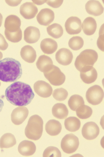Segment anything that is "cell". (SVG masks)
Here are the masks:
<instances>
[{"label":"cell","instance_id":"cell-1","mask_svg":"<svg viewBox=\"0 0 104 157\" xmlns=\"http://www.w3.org/2000/svg\"><path fill=\"white\" fill-rule=\"evenodd\" d=\"M5 96L8 101L13 105L24 106L31 103L35 95L28 84L16 81L7 88Z\"/></svg>","mask_w":104,"mask_h":157},{"label":"cell","instance_id":"cell-2","mask_svg":"<svg viewBox=\"0 0 104 157\" xmlns=\"http://www.w3.org/2000/svg\"><path fill=\"white\" fill-rule=\"evenodd\" d=\"M22 75L20 63L12 58L0 60V80L6 82H15Z\"/></svg>","mask_w":104,"mask_h":157},{"label":"cell","instance_id":"cell-3","mask_svg":"<svg viewBox=\"0 0 104 157\" xmlns=\"http://www.w3.org/2000/svg\"><path fill=\"white\" fill-rule=\"evenodd\" d=\"M43 121L40 116H31L25 130V136L29 139L37 140L40 139L43 132Z\"/></svg>","mask_w":104,"mask_h":157},{"label":"cell","instance_id":"cell-4","mask_svg":"<svg viewBox=\"0 0 104 157\" xmlns=\"http://www.w3.org/2000/svg\"><path fill=\"white\" fill-rule=\"evenodd\" d=\"M98 53L92 49H86L83 51L76 59L75 66L77 70L86 66H93L98 60Z\"/></svg>","mask_w":104,"mask_h":157},{"label":"cell","instance_id":"cell-5","mask_svg":"<svg viewBox=\"0 0 104 157\" xmlns=\"http://www.w3.org/2000/svg\"><path fill=\"white\" fill-rule=\"evenodd\" d=\"M43 73L45 78L51 84L60 86L64 83L65 76L60 68L54 65H49L45 68Z\"/></svg>","mask_w":104,"mask_h":157},{"label":"cell","instance_id":"cell-6","mask_svg":"<svg viewBox=\"0 0 104 157\" xmlns=\"http://www.w3.org/2000/svg\"><path fill=\"white\" fill-rule=\"evenodd\" d=\"M78 138L73 134H67L62 138L61 147L63 152L67 154H71L77 151L79 145Z\"/></svg>","mask_w":104,"mask_h":157},{"label":"cell","instance_id":"cell-7","mask_svg":"<svg viewBox=\"0 0 104 157\" xmlns=\"http://www.w3.org/2000/svg\"><path fill=\"white\" fill-rule=\"evenodd\" d=\"M104 91L100 86L94 85L90 87L87 91L86 98L87 102L93 105H98L104 98Z\"/></svg>","mask_w":104,"mask_h":157},{"label":"cell","instance_id":"cell-8","mask_svg":"<svg viewBox=\"0 0 104 157\" xmlns=\"http://www.w3.org/2000/svg\"><path fill=\"white\" fill-rule=\"evenodd\" d=\"M82 135L87 140L95 139L100 134V128L96 123L93 122H87L83 125Z\"/></svg>","mask_w":104,"mask_h":157},{"label":"cell","instance_id":"cell-9","mask_svg":"<svg viewBox=\"0 0 104 157\" xmlns=\"http://www.w3.org/2000/svg\"><path fill=\"white\" fill-rule=\"evenodd\" d=\"M81 21L78 17L72 16L67 20L65 23V30L70 35L78 34L82 31Z\"/></svg>","mask_w":104,"mask_h":157},{"label":"cell","instance_id":"cell-10","mask_svg":"<svg viewBox=\"0 0 104 157\" xmlns=\"http://www.w3.org/2000/svg\"><path fill=\"white\" fill-rule=\"evenodd\" d=\"M29 111L27 108L19 106L13 110L11 115L12 123L16 125L22 124L28 116Z\"/></svg>","mask_w":104,"mask_h":157},{"label":"cell","instance_id":"cell-11","mask_svg":"<svg viewBox=\"0 0 104 157\" xmlns=\"http://www.w3.org/2000/svg\"><path fill=\"white\" fill-rule=\"evenodd\" d=\"M34 90L39 96L44 98L50 97L53 93L51 86L43 81H39L35 82L34 85Z\"/></svg>","mask_w":104,"mask_h":157},{"label":"cell","instance_id":"cell-12","mask_svg":"<svg viewBox=\"0 0 104 157\" xmlns=\"http://www.w3.org/2000/svg\"><path fill=\"white\" fill-rule=\"evenodd\" d=\"M80 76L83 82L86 84H91L95 82L98 78V73L93 66H86L80 71Z\"/></svg>","mask_w":104,"mask_h":157},{"label":"cell","instance_id":"cell-13","mask_svg":"<svg viewBox=\"0 0 104 157\" xmlns=\"http://www.w3.org/2000/svg\"><path fill=\"white\" fill-rule=\"evenodd\" d=\"M37 20L40 25L47 26L53 22L55 14L50 9L46 8L42 9L37 16Z\"/></svg>","mask_w":104,"mask_h":157},{"label":"cell","instance_id":"cell-14","mask_svg":"<svg viewBox=\"0 0 104 157\" xmlns=\"http://www.w3.org/2000/svg\"><path fill=\"white\" fill-rule=\"evenodd\" d=\"M20 12L21 15L25 19H33L36 16L38 9L34 3L26 2L21 6Z\"/></svg>","mask_w":104,"mask_h":157},{"label":"cell","instance_id":"cell-15","mask_svg":"<svg viewBox=\"0 0 104 157\" xmlns=\"http://www.w3.org/2000/svg\"><path fill=\"white\" fill-rule=\"evenodd\" d=\"M72 53L69 49L62 48L59 50L55 54V59L62 66H68L72 62Z\"/></svg>","mask_w":104,"mask_h":157},{"label":"cell","instance_id":"cell-16","mask_svg":"<svg viewBox=\"0 0 104 157\" xmlns=\"http://www.w3.org/2000/svg\"><path fill=\"white\" fill-rule=\"evenodd\" d=\"M20 19L17 16L11 15L8 16L5 21L6 31L9 32H16L20 29Z\"/></svg>","mask_w":104,"mask_h":157},{"label":"cell","instance_id":"cell-17","mask_svg":"<svg viewBox=\"0 0 104 157\" xmlns=\"http://www.w3.org/2000/svg\"><path fill=\"white\" fill-rule=\"evenodd\" d=\"M40 37V31L39 29L35 27L29 26L24 31V40L28 44L36 43L39 41Z\"/></svg>","mask_w":104,"mask_h":157},{"label":"cell","instance_id":"cell-18","mask_svg":"<svg viewBox=\"0 0 104 157\" xmlns=\"http://www.w3.org/2000/svg\"><path fill=\"white\" fill-rule=\"evenodd\" d=\"M36 147L34 143L28 140H25L19 144L18 151L21 155L24 156H30L35 153Z\"/></svg>","mask_w":104,"mask_h":157},{"label":"cell","instance_id":"cell-19","mask_svg":"<svg viewBox=\"0 0 104 157\" xmlns=\"http://www.w3.org/2000/svg\"><path fill=\"white\" fill-rule=\"evenodd\" d=\"M87 12L90 15L97 16L102 14L104 8L99 1H89L85 4Z\"/></svg>","mask_w":104,"mask_h":157},{"label":"cell","instance_id":"cell-20","mask_svg":"<svg viewBox=\"0 0 104 157\" xmlns=\"http://www.w3.org/2000/svg\"><path fill=\"white\" fill-rule=\"evenodd\" d=\"M58 47L57 43L51 38H45L40 43V48L45 54H53L56 52Z\"/></svg>","mask_w":104,"mask_h":157},{"label":"cell","instance_id":"cell-21","mask_svg":"<svg viewBox=\"0 0 104 157\" xmlns=\"http://www.w3.org/2000/svg\"><path fill=\"white\" fill-rule=\"evenodd\" d=\"M20 56L23 60L28 63H34L37 57L35 50L29 45H26L21 48Z\"/></svg>","mask_w":104,"mask_h":157},{"label":"cell","instance_id":"cell-22","mask_svg":"<svg viewBox=\"0 0 104 157\" xmlns=\"http://www.w3.org/2000/svg\"><path fill=\"white\" fill-rule=\"evenodd\" d=\"M81 27L85 35L87 36L92 35L96 31L97 22L95 19L92 17H87L83 21Z\"/></svg>","mask_w":104,"mask_h":157},{"label":"cell","instance_id":"cell-23","mask_svg":"<svg viewBox=\"0 0 104 157\" xmlns=\"http://www.w3.org/2000/svg\"><path fill=\"white\" fill-rule=\"evenodd\" d=\"M46 131L51 136H56L61 133L62 129V125L58 121L50 120L46 124Z\"/></svg>","mask_w":104,"mask_h":157},{"label":"cell","instance_id":"cell-24","mask_svg":"<svg viewBox=\"0 0 104 157\" xmlns=\"http://www.w3.org/2000/svg\"><path fill=\"white\" fill-rule=\"evenodd\" d=\"M52 111L53 116L59 119H65L69 113L65 105L61 103L55 104L52 108Z\"/></svg>","mask_w":104,"mask_h":157},{"label":"cell","instance_id":"cell-25","mask_svg":"<svg viewBox=\"0 0 104 157\" xmlns=\"http://www.w3.org/2000/svg\"><path fill=\"white\" fill-rule=\"evenodd\" d=\"M17 144V140L13 135L11 133L5 134L0 139V147L9 148L13 147Z\"/></svg>","mask_w":104,"mask_h":157},{"label":"cell","instance_id":"cell-26","mask_svg":"<svg viewBox=\"0 0 104 157\" xmlns=\"http://www.w3.org/2000/svg\"><path fill=\"white\" fill-rule=\"evenodd\" d=\"M64 125L68 131L75 132L80 128L81 122L80 120L76 117H70L65 120Z\"/></svg>","mask_w":104,"mask_h":157},{"label":"cell","instance_id":"cell-27","mask_svg":"<svg viewBox=\"0 0 104 157\" xmlns=\"http://www.w3.org/2000/svg\"><path fill=\"white\" fill-rule=\"evenodd\" d=\"M47 31L49 35L55 39L61 38L63 34V28L61 25L56 23L48 26Z\"/></svg>","mask_w":104,"mask_h":157},{"label":"cell","instance_id":"cell-28","mask_svg":"<svg viewBox=\"0 0 104 157\" xmlns=\"http://www.w3.org/2000/svg\"><path fill=\"white\" fill-rule=\"evenodd\" d=\"M84 104L85 101L83 98L78 95L72 96L68 102L69 107L73 111H76L77 108Z\"/></svg>","mask_w":104,"mask_h":157},{"label":"cell","instance_id":"cell-29","mask_svg":"<svg viewBox=\"0 0 104 157\" xmlns=\"http://www.w3.org/2000/svg\"><path fill=\"white\" fill-rule=\"evenodd\" d=\"M76 111L77 117L81 119H87L91 117L92 114V109L85 105L79 106Z\"/></svg>","mask_w":104,"mask_h":157},{"label":"cell","instance_id":"cell-30","mask_svg":"<svg viewBox=\"0 0 104 157\" xmlns=\"http://www.w3.org/2000/svg\"><path fill=\"white\" fill-rule=\"evenodd\" d=\"M53 62L51 59L48 56H40L37 61L36 65L39 71L43 72L44 69L49 65H53Z\"/></svg>","mask_w":104,"mask_h":157},{"label":"cell","instance_id":"cell-31","mask_svg":"<svg viewBox=\"0 0 104 157\" xmlns=\"http://www.w3.org/2000/svg\"><path fill=\"white\" fill-rule=\"evenodd\" d=\"M70 48L74 51H78L83 48L84 40L81 37L74 36L70 38L69 42Z\"/></svg>","mask_w":104,"mask_h":157},{"label":"cell","instance_id":"cell-32","mask_svg":"<svg viewBox=\"0 0 104 157\" xmlns=\"http://www.w3.org/2000/svg\"><path fill=\"white\" fill-rule=\"evenodd\" d=\"M5 35L7 39L13 43L19 42L22 38V32L21 29L16 32H9L5 30Z\"/></svg>","mask_w":104,"mask_h":157},{"label":"cell","instance_id":"cell-33","mask_svg":"<svg viewBox=\"0 0 104 157\" xmlns=\"http://www.w3.org/2000/svg\"><path fill=\"white\" fill-rule=\"evenodd\" d=\"M69 96V93L63 88H57L54 90L53 94V97L57 101H62L66 99Z\"/></svg>","mask_w":104,"mask_h":157},{"label":"cell","instance_id":"cell-34","mask_svg":"<svg viewBox=\"0 0 104 157\" xmlns=\"http://www.w3.org/2000/svg\"><path fill=\"white\" fill-rule=\"evenodd\" d=\"M43 157H61V153L57 147L50 146L46 149L43 153Z\"/></svg>","mask_w":104,"mask_h":157},{"label":"cell","instance_id":"cell-35","mask_svg":"<svg viewBox=\"0 0 104 157\" xmlns=\"http://www.w3.org/2000/svg\"><path fill=\"white\" fill-rule=\"evenodd\" d=\"M98 47L104 52V24L102 25L99 32V37L97 41Z\"/></svg>","mask_w":104,"mask_h":157},{"label":"cell","instance_id":"cell-36","mask_svg":"<svg viewBox=\"0 0 104 157\" xmlns=\"http://www.w3.org/2000/svg\"><path fill=\"white\" fill-rule=\"evenodd\" d=\"M63 1H46V3L52 7L58 8L60 7L63 3Z\"/></svg>","mask_w":104,"mask_h":157},{"label":"cell","instance_id":"cell-37","mask_svg":"<svg viewBox=\"0 0 104 157\" xmlns=\"http://www.w3.org/2000/svg\"><path fill=\"white\" fill-rule=\"evenodd\" d=\"M9 46L5 38L2 34L0 33V50L5 51L6 50Z\"/></svg>","mask_w":104,"mask_h":157},{"label":"cell","instance_id":"cell-38","mask_svg":"<svg viewBox=\"0 0 104 157\" xmlns=\"http://www.w3.org/2000/svg\"><path fill=\"white\" fill-rule=\"evenodd\" d=\"M6 3L11 6H17L21 2V1H6Z\"/></svg>","mask_w":104,"mask_h":157},{"label":"cell","instance_id":"cell-39","mask_svg":"<svg viewBox=\"0 0 104 157\" xmlns=\"http://www.w3.org/2000/svg\"><path fill=\"white\" fill-rule=\"evenodd\" d=\"M3 106H4V103H3V101L0 98V112L2 111Z\"/></svg>","mask_w":104,"mask_h":157},{"label":"cell","instance_id":"cell-40","mask_svg":"<svg viewBox=\"0 0 104 157\" xmlns=\"http://www.w3.org/2000/svg\"><path fill=\"white\" fill-rule=\"evenodd\" d=\"M3 17L2 14L0 13V27L2 26V22H3Z\"/></svg>","mask_w":104,"mask_h":157},{"label":"cell","instance_id":"cell-41","mask_svg":"<svg viewBox=\"0 0 104 157\" xmlns=\"http://www.w3.org/2000/svg\"><path fill=\"white\" fill-rule=\"evenodd\" d=\"M3 53H2L1 52H0V60H1V59H2L3 58Z\"/></svg>","mask_w":104,"mask_h":157},{"label":"cell","instance_id":"cell-42","mask_svg":"<svg viewBox=\"0 0 104 157\" xmlns=\"http://www.w3.org/2000/svg\"><path fill=\"white\" fill-rule=\"evenodd\" d=\"M1 82H0V86H1Z\"/></svg>","mask_w":104,"mask_h":157}]
</instances>
